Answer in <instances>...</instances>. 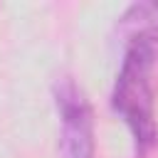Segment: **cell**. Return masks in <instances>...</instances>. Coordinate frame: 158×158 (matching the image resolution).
<instances>
[{
    "instance_id": "obj_1",
    "label": "cell",
    "mask_w": 158,
    "mask_h": 158,
    "mask_svg": "<svg viewBox=\"0 0 158 158\" xmlns=\"http://www.w3.org/2000/svg\"><path fill=\"white\" fill-rule=\"evenodd\" d=\"M121 69L111 89V109L128 126L136 158H146L158 146L156 121V74L158 37L146 35L126 42Z\"/></svg>"
},
{
    "instance_id": "obj_2",
    "label": "cell",
    "mask_w": 158,
    "mask_h": 158,
    "mask_svg": "<svg viewBox=\"0 0 158 158\" xmlns=\"http://www.w3.org/2000/svg\"><path fill=\"white\" fill-rule=\"evenodd\" d=\"M54 104L62 123V158H94V114L84 91L72 77L54 84Z\"/></svg>"
},
{
    "instance_id": "obj_3",
    "label": "cell",
    "mask_w": 158,
    "mask_h": 158,
    "mask_svg": "<svg viewBox=\"0 0 158 158\" xmlns=\"http://www.w3.org/2000/svg\"><path fill=\"white\" fill-rule=\"evenodd\" d=\"M118 35L131 42L136 37H158V2H136L118 17Z\"/></svg>"
}]
</instances>
